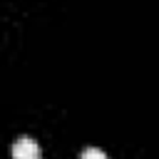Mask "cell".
Masks as SVG:
<instances>
[{"label":"cell","mask_w":159,"mask_h":159,"mask_svg":"<svg viewBox=\"0 0 159 159\" xmlns=\"http://www.w3.org/2000/svg\"><path fill=\"white\" fill-rule=\"evenodd\" d=\"M80 159H107V154H104L102 149H97V147H87V149L80 154Z\"/></svg>","instance_id":"obj_2"},{"label":"cell","mask_w":159,"mask_h":159,"mask_svg":"<svg viewBox=\"0 0 159 159\" xmlns=\"http://www.w3.org/2000/svg\"><path fill=\"white\" fill-rule=\"evenodd\" d=\"M12 159H40V144L30 137H20L12 144Z\"/></svg>","instance_id":"obj_1"}]
</instances>
